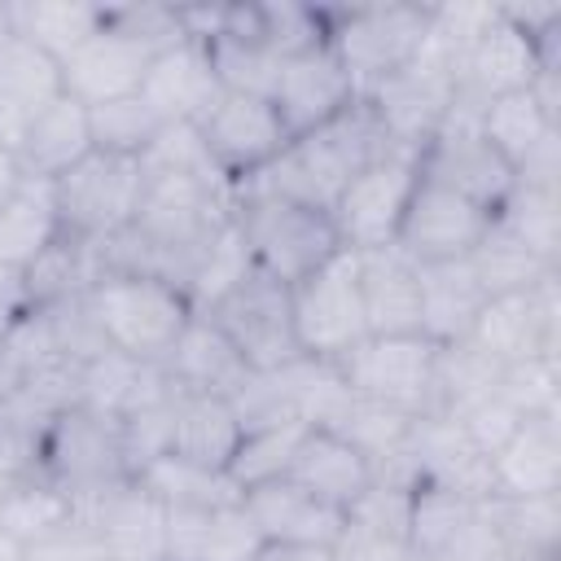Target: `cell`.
<instances>
[{"label":"cell","mask_w":561,"mask_h":561,"mask_svg":"<svg viewBox=\"0 0 561 561\" xmlns=\"http://www.w3.org/2000/svg\"><path fill=\"white\" fill-rule=\"evenodd\" d=\"M394 149L399 145L386 136L373 105L359 96L333 123H324L316 131H302V136H289V145L250 180V188H263V193H276L285 202H298V206H311V210L329 215L333 202L342 197V188L364 167L381 162Z\"/></svg>","instance_id":"obj_1"},{"label":"cell","mask_w":561,"mask_h":561,"mask_svg":"<svg viewBox=\"0 0 561 561\" xmlns=\"http://www.w3.org/2000/svg\"><path fill=\"white\" fill-rule=\"evenodd\" d=\"M88 316L101 333V342L118 355L162 364L184 324L193 320V302L180 285L149 276V272H118L105 267L83 289Z\"/></svg>","instance_id":"obj_2"},{"label":"cell","mask_w":561,"mask_h":561,"mask_svg":"<svg viewBox=\"0 0 561 561\" xmlns=\"http://www.w3.org/2000/svg\"><path fill=\"white\" fill-rule=\"evenodd\" d=\"M232 224L250 250V263L280 285H298L302 276H311L342 250L337 228L324 210L285 202V197L250 188V184L237 188Z\"/></svg>","instance_id":"obj_3"},{"label":"cell","mask_w":561,"mask_h":561,"mask_svg":"<svg viewBox=\"0 0 561 561\" xmlns=\"http://www.w3.org/2000/svg\"><path fill=\"white\" fill-rule=\"evenodd\" d=\"M430 9L434 4H351V9H324L329 22V48L351 75L355 92L368 96L377 83L399 75L430 35Z\"/></svg>","instance_id":"obj_4"},{"label":"cell","mask_w":561,"mask_h":561,"mask_svg":"<svg viewBox=\"0 0 561 561\" xmlns=\"http://www.w3.org/2000/svg\"><path fill=\"white\" fill-rule=\"evenodd\" d=\"M140 193H145L140 158L92 149L79 167H70L61 180H53L61 237L79 241V245H105L136 219Z\"/></svg>","instance_id":"obj_5"},{"label":"cell","mask_w":561,"mask_h":561,"mask_svg":"<svg viewBox=\"0 0 561 561\" xmlns=\"http://www.w3.org/2000/svg\"><path fill=\"white\" fill-rule=\"evenodd\" d=\"M39 473L70 491L79 504L127 482L131 469L123 456L118 416H105L88 403L57 412L39 434Z\"/></svg>","instance_id":"obj_6"},{"label":"cell","mask_w":561,"mask_h":561,"mask_svg":"<svg viewBox=\"0 0 561 561\" xmlns=\"http://www.w3.org/2000/svg\"><path fill=\"white\" fill-rule=\"evenodd\" d=\"M289 316H294V342L307 359L337 364L346 351H355L368 337L355 250H337L324 267L289 285Z\"/></svg>","instance_id":"obj_7"},{"label":"cell","mask_w":561,"mask_h":561,"mask_svg":"<svg viewBox=\"0 0 561 561\" xmlns=\"http://www.w3.org/2000/svg\"><path fill=\"white\" fill-rule=\"evenodd\" d=\"M434 364L438 346L421 333L412 337H364L355 351L337 359L342 381L399 416H425L434 408Z\"/></svg>","instance_id":"obj_8"},{"label":"cell","mask_w":561,"mask_h":561,"mask_svg":"<svg viewBox=\"0 0 561 561\" xmlns=\"http://www.w3.org/2000/svg\"><path fill=\"white\" fill-rule=\"evenodd\" d=\"M416 162H421V180L443 184V188H451V193H460V197H469V202H478L486 210H500L504 197L517 184L513 167L482 136L478 114L465 110V105L447 110L438 131L416 149Z\"/></svg>","instance_id":"obj_9"},{"label":"cell","mask_w":561,"mask_h":561,"mask_svg":"<svg viewBox=\"0 0 561 561\" xmlns=\"http://www.w3.org/2000/svg\"><path fill=\"white\" fill-rule=\"evenodd\" d=\"M202 316H210L219 324V333L241 351V359L254 373H272L285 368L289 359H298V342H294V316H289V285L263 276L259 267L250 276H241L215 307H206Z\"/></svg>","instance_id":"obj_10"},{"label":"cell","mask_w":561,"mask_h":561,"mask_svg":"<svg viewBox=\"0 0 561 561\" xmlns=\"http://www.w3.org/2000/svg\"><path fill=\"white\" fill-rule=\"evenodd\" d=\"M416 180H421V162L412 149H394L381 162L364 167L329 210L342 250L364 254V250L394 245V232L412 202Z\"/></svg>","instance_id":"obj_11"},{"label":"cell","mask_w":561,"mask_h":561,"mask_svg":"<svg viewBox=\"0 0 561 561\" xmlns=\"http://www.w3.org/2000/svg\"><path fill=\"white\" fill-rule=\"evenodd\" d=\"M469 342L486 351L500 368L539 355H561V272L543 276L522 294L486 298Z\"/></svg>","instance_id":"obj_12"},{"label":"cell","mask_w":561,"mask_h":561,"mask_svg":"<svg viewBox=\"0 0 561 561\" xmlns=\"http://www.w3.org/2000/svg\"><path fill=\"white\" fill-rule=\"evenodd\" d=\"M197 136H202L215 171L237 188L250 184L289 145V131H285L276 105L263 96H241V92H224L197 123Z\"/></svg>","instance_id":"obj_13"},{"label":"cell","mask_w":561,"mask_h":561,"mask_svg":"<svg viewBox=\"0 0 561 561\" xmlns=\"http://www.w3.org/2000/svg\"><path fill=\"white\" fill-rule=\"evenodd\" d=\"M495 210L443 188V184H430V180H416L412 188V202L399 219V232H394V245L430 267V263H460L478 250V241L486 237Z\"/></svg>","instance_id":"obj_14"},{"label":"cell","mask_w":561,"mask_h":561,"mask_svg":"<svg viewBox=\"0 0 561 561\" xmlns=\"http://www.w3.org/2000/svg\"><path fill=\"white\" fill-rule=\"evenodd\" d=\"M408 543L416 557H473L491 561L495 539L486 530V500L421 482L412 491V517H408Z\"/></svg>","instance_id":"obj_15"},{"label":"cell","mask_w":561,"mask_h":561,"mask_svg":"<svg viewBox=\"0 0 561 561\" xmlns=\"http://www.w3.org/2000/svg\"><path fill=\"white\" fill-rule=\"evenodd\" d=\"M535 75H539V44L526 39L517 26H508V22L500 18V9L491 4L486 26H482V31L473 35V44L465 48L456 105L482 114L486 101H495V96H504V92L530 88Z\"/></svg>","instance_id":"obj_16"},{"label":"cell","mask_w":561,"mask_h":561,"mask_svg":"<svg viewBox=\"0 0 561 561\" xmlns=\"http://www.w3.org/2000/svg\"><path fill=\"white\" fill-rule=\"evenodd\" d=\"M355 101H359V92H355L351 75L342 70V61L333 57L329 44H316L298 57H285L280 83L272 92V105H276L289 136H302V131H316V127L333 123Z\"/></svg>","instance_id":"obj_17"},{"label":"cell","mask_w":561,"mask_h":561,"mask_svg":"<svg viewBox=\"0 0 561 561\" xmlns=\"http://www.w3.org/2000/svg\"><path fill=\"white\" fill-rule=\"evenodd\" d=\"M79 517L96 530L110 561H162L167 548V508L136 482H118L79 504Z\"/></svg>","instance_id":"obj_18"},{"label":"cell","mask_w":561,"mask_h":561,"mask_svg":"<svg viewBox=\"0 0 561 561\" xmlns=\"http://www.w3.org/2000/svg\"><path fill=\"white\" fill-rule=\"evenodd\" d=\"M153 53L123 35L118 26H101L79 53H70L61 61V92H70L75 101H83L88 110L92 105H105V101H123V96H136L140 83H145V70H149Z\"/></svg>","instance_id":"obj_19"},{"label":"cell","mask_w":561,"mask_h":561,"mask_svg":"<svg viewBox=\"0 0 561 561\" xmlns=\"http://www.w3.org/2000/svg\"><path fill=\"white\" fill-rule=\"evenodd\" d=\"M219 96H224V88L215 79L210 53L197 39H184V44H171V48L153 53V61L145 70V83H140V101L162 123H193L197 127Z\"/></svg>","instance_id":"obj_20"},{"label":"cell","mask_w":561,"mask_h":561,"mask_svg":"<svg viewBox=\"0 0 561 561\" xmlns=\"http://www.w3.org/2000/svg\"><path fill=\"white\" fill-rule=\"evenodd\" d=\"M359 263V298L368 337H412L421 333V263H412L399 245L364 250Z\"/></svg>","instance_id":"obj_21"},{"label":"cell","mask_w":561,"mask_h":561,"mask_svg":"<svg viewBox=\"0 0 561 561\" xmlns=\"http://www.w3.org/2000/svg\"><path fill=\"white\" fill-rule=\"evenodd\" d=\"M491 495H561V412L526 416L491 451Z\"/></svg>","instance_id":"obj_22"},{"label":"cell","mask_w":561,"mask_h":561,"mask_svg":"<svg viewBox=\"0 0 561 561\" xmlns=\"http://www.w3.org/2000/svg\"><path fill=\"white\" fill-rule=\"evenodd\" d=\"M162 373H167L171 390H180V394H224V399H232L237 386L254 368L241 359V351L219 333V324L210 316L193 311V320L184 324V333L167 351Z\"/></svg>","instance_id":"obj_23"},{"label":"cell","mask_w":561,"mask_h":561,"mask_svg":"<svg viewBox=\"0 0 561 561\" xmlns=\"http://www.w3.org/2000/svg\"><path fill=\"white\" fill-rule=\"evenodd\" d=\"M254 530L263 543H320V548H333L337 530H342V508L316 500L311 491H302L298 482L289 478H276V482H263L254 491L241 495Z\"/></svg>","instance_id":"obj_24"},{"label":"cell","mask_w":561,"mask_h":561,"mask_svg":"<svg viewBox=\"0 0 561 561\" xmlns=\"http://www.w3.org/2000/svg\"><path fill=\"white\" fill-rule=\"evenodd\" d=\"M259 530L245 504L224 508H167L162 561H250L259 552Z\"/></svg>","instance_id":"obj_25"},{"label":"cell","mask_w":561,"mask_h":561,"mask_svg":"<svg viewBox=\"0 0 561 561\" xmlns=\"http://www.w3.org/2000/svg\"><path fill=\"white\" fill-rule=\"evenodd\" d=\"M92 153V123L88 105L70 92H57L48 105L31 114V127L18 145V162L31 180H61L70 167H79Z\"/></svg>","instance_id":"obj_26"},{"label":"cell","mask_w":561,"mask_h":561,"mask_svg":"<svg viewBox=\"0 0 561 561\" xmlns=\"http://www.w3.org/2000/svg\"><path fill=\"white\" fill-rule=\"evenodd\" d=\"M285 478L298 482L302 491H311L316 500H324V504L346 513L377 482V469L346 438H337L329 430H307V438L298 443V456H294Z\"/></svg>","instance_id":"obj_27"},{"label":"cell","mask_w":561,"mask_h":561,"mask_svg":"<svg viewBox=\"0 0 561 561\" xmlns=\"http://www.w3.org/2000/svg\"><path fill=\"white\" fill-rule=\"evenodd\" d=\"M0 22L18 39L35 44L48 53L57 66L79 53L101 26H105V4H83V0H0Z\"/></svg>","instance_id":"obj_28"},{"label":"cell","mask_w":561,"mask_h":561,"mask_svg":"<svg viewBox=\"0 0 561 561\" xmlns=\"http://www.w3.org/2000/svg\"><path fill=\"white\" fill-rule=\"evenodd\" d=\"M486 307V289L478 285L469 259L421 267V337L434 346L465 342Z\"/></svg>","instance_id":"obj_29"},{"label":"cell","mask_w":561,"mask_h":561,"mask_svg":"<svg viewBox=\"0 0 561 561\" xmlns=\"http://www.w3.org/2000/svg\"><path fill=\"white\" fill-rule=\"evenodd\" d=\"M61 241L57 197L48 180H22V188L0 206V267L22 276L35 259H44Z\"/></svg>","instance_id":"obj_30"},{"label":"cell","mask_w":561,"mask_h":561,"mask_svg":"<svg viewBox=\"0 0 561 561\" xmlns=\"http://www.w3.org/2000/svg\"><path fill=\"white\" fill-rule=\"evenodd\" d=\"M167 390H171V381H167L162 364H145V359L118 355L110 346L101 355H92L88 364H79V403H88L105 416H118V421Z\"/></svg>","instance_id":"obj_31"},{"label":"cell","mask_w":561,"mask_h":561,"mask_svg":"<svg viewBox=\"0 0 561 561\" xmlns=\"http://www.w3.org/2000/svg\"><path fill=\"white\" fill-rule=\"evenodd\" d=\"M241 421L224 394H180L175 390V425H171V456L193 460L202 469H224L241 443Z\"/></svg>","instance_id":"obj_32"},{"label":"cell","mask_w":561,"mask_h":561,"mask_svg":"<svg viewBox=\"0 0 561 561\" xmlns=\"http://www.w3.org/2000/svg\"><path fill=\"white\" fill-rule=\"evenodd\" d=\"M486 530L495 552L522 561H557L561 552V495L504 500L486 495Z\"/></svg>","instance_id":"obj_33"},{"label":"cell","mask_w":561,"mask_h":561,"mask_svg":"<svg viewBox=\"0 0 561 561\" xmlns=\"http://www.w3.org/2000/svg\"><path fill=\"white\" fill-rule=\"evenodd\" d=\"M478 127H482V136L500 149V158L513 167V175L522 171L526 158H535V153L561 131V123L535 101L530 88L504 92V96L486 101L482 114H478Z\"/></svg>","instance_id":"obj_34"},{"label":"cell","mask_w":561,"mask_h":561,"mask_svg":"<svg viewBox=\"0 0 561 561\" xmlns=\"http://www.w3.org/2000/svg\"><path fill=\"white\" fill-rule=\"evenodd\" d=\"M75 517H79V500L70 491H61L57 482H48L44 473H31L0 491V530L13 535L22 548L57 535Z\"/></svg>","instance_id":"obj_35"},{"label":"cell","mask_w":561,"mask_h":561,"mask_svg":"<svg viewBox=\"0 0 561 561\" xmlns=\"http://www.w3.org/2000/svg\"><path fill=\"white\" fill-rule=\"evenodd\" d=\"M469 267L478 276V285L486 289V298H500V294H522L530 285H539L543 276L561 272L557 263H548L543 254H535L513 228H504L500 219H491L486 237L478 241V250L469 254Z\"/></svg>","instance_id":"obj_36"},{"label":"cell","mask_w":561,"mask_h":561,"mask_svg":"<svg viewBox=\"0 0 561 561\" xmlns=\"http://www.w3.org/2000/svg\"><path fill=\"white\" fill-rule=\"evenodd\" d=\"M136 482L162 504V508H224V504H241L237 482L224 469H202L193 460L180 456H158L149 460Z\"/></svg>","instance_id":"obj_37"},{"label":"cell","mask_w":561,"mask_h":561,"mask_svg":"<svg viewBox=\"0 0 561 561\" xmlns=\"http://www.w3.org/2000/svg\"><path fill=\"white\" fill-rule=\"evenodd\" d=\"M311 425L302 421H280V425H263V430H245L232 460H228V478L237 482V491H254L263 482H276L289 473L294 456H298V443L307 438Z\"/></svg>","instance_id":"obj_38"},{"label":"cell","mask_w":561,"mask_h":561,"mask_svg":"<svg viewBox=\"0 0 561 561\" xmlns=\"http://www.w3.org/2000/svg\"><path fill=\"white\" fill-rule=\"evenodd\" d=\"M57 92H61V66L48 53H39L35 44L4 31V22H0V96L18 101L22 110L35 114Z\"/></svg>","instance_id":"obj_39"},{"label":"cell","mask_w":561,"mask_h":561,"mask_svg":"<svg viewBox=\"0 0 561 561\" xmlns=\"http://www.w3.org/2000/svg\"><path fill=\"white\" fill-rule=\"evenodd\" d=\"M504 228H513L535 254L561 267V188H535V184H513L504 206L495 210Z\"/></svg>","instance_id":"obj_40"},{"label":"cell","mask_w":561,"mask_h":561,"mask_svg":"<svg viewBox=\"0 0 561 561\" xmlns=\"http://www.w3.org/2000/svg\"><path fill=\"white\" fill-rule=\"evenodd\" d=\"M206 53H210V66H215V79L224 92L272 101V92L280 83V66H285L276 53H267L263 44L241 39V35H219L206 44Z\"/></svg>","instance_id":"obj_41"},{"label":"cell","mask_w":561,"mask_h":561,"mask_svg":"<svg viewBox=\"0 0 561 561\" xmlns=\"http://www.w3.org/2000/svg\"><path fill=\"white\" fill-rule=\"evenodd\" d=\"M254 272V263H250V250H245V241H241V232H237V224L228 219L215 237H210V245L202 250V259H197V267H193V276H188V285H184V294H188V302H193V311H206V307H215L241 276H250Z\"/></svg>","instance_id":"obj_42"},{"label":"cell","mask_w":561,"mask_h":561,"mask_svg":"<svg viewBox=\"0 0 561 561\" xmlns=\"http://www.w3.org/2000/svg\"><path fill=\"white\" fill-rule=\"evenodd\" d=\"M88 123H92V149L101 153H123V158H140L153 136L167 127L145 101L140 92L136 96H123V101H105V105H92L88 110Z\"/></svg>","instance_id":"obj_43"},{"label":"cell","mask_w":561,"mask_h":561,"mask_svg":"<svg viewBox=\"0 0 561 561\" xmlns=\"http://www.w3.org/2000/svg\"><path fill=\"white\" fill-rule=\"evenodd\" d=\"M500 394L522 412V416H548L561 412V355H539L508 364L500 373Z\"/></svg>","instance_id":"obj_44"},{"label":"cell","mask_w":561,"mask_h":561,"mask_svg":"<svg viewBox=\"0 0 561 561\" xmlns=\"http://www.w3.org/2000/svg\"><path fill=\"white\" fill-rule=\"evenodd\" d=\"M171 425H175V390L149 399L145 408H136V412H127L118 421V430H123V456H127L131 478L149 460H158V456L171 451Z\"/></svg>","instance_id":"obj_45"},{"label":"cell","mask_w":561,"mask_h":561,"mask_svg":"<svg viewBox=\"0 0 561 561\" xmlns=\"http://www.w3.org/2000/svg\"><path fill=\"white\" fill-rule=\"evenodd\" d=\"M105 22L123 35L140 39L149 53H162L171 44H184L180 4H105Z\"/></svg>","instance_id":"obj_46"},{"label":"cell","mask_w":561,"mask_h":561,"mask_svg":"<svg viewBox=\"0 0 561 561\" xmlns=\"http://www.w3.org/2000/svg\"><path fill=\"white\" fill-rule=\"evenodd\" d=\"M329 552H333V561H416L408 539L368 530V526H359L351 517H342V530H337Z\"/></svg>","instance_id":"obj_47"},{"label":"cell","mask_w":561,"mask_h":561,"mask_svg":"<svg viewBox=\"0 0 561 561\" xmlns=\"http://www.w3.org/2000/svg\"><path fill=\"white\" fill-rule=\"evenodd\" d=\"M26 561H110V557H105L96 530H92L83 517H75V522L61 526L57 535L26 543Z\"/></svg>","instance_id":"obj_48"},{"label":"cell","mask_w":561,"mask_h":561,"mask_svg":"<svg viewBox=\"0 0 561 561\" xmlns=\"http://www.w3.org/2000/svg\"><path fill=\"white\" fill-rule=\"evenodd\" d=\"M250 561H333V552L320 543H259Z\"/></svg>","instance_id":"obj_49"},{"label":"cell","mask_w":561,"mask_h":561,"mask_svg":"<svg viewBox=\"0 0 561 561\" xmlns=\"http://www.w3.org/2000/svg\"><path fill=\"white\" fill-rule=\"evenodd\" d=\"M26 127H31V110H22L18 101H4V96H0V145L18 153Z\"/></svg>","instance_id":"obj_50"},{"label":"cell","mask_w":561,"mask_h":561,"mask_svg":"<svg viewBox=\"0 0 561 561\" xmlns=\"http://www.w3.org/2000/svg\"><path fill=\"white\" fill-rule=\"evenodd\" d=\"M22 180H26V171H22L18 153L0 145V206H4V202H9L18 188H22Z\"/></svg>","instance_id":"obj_51"},{"label":"cell","mask_w":561,"mask_h":561,"mask_svg":"<svg viewBox=\"0 0 561 561\" xmlns=\"http://www.w3.org/2000/svg\"><path fill=\"white\" fill-rule=\"evenodd\" d=\"M0 561H26V548L4 530H0Z\"/></svg>","instance_id":"obj_52"},{"label":"cell","mask_w":561,"mask_h":561,"mask_svg":"<svg viewBox=\"0 0 561 561\" xmlns=\"http://www.w3.org/2000/svg\"><path fill=\"white\" fill-rule=\"evenodd\" d=\"M9 289H13V276H9V272H4V267H0V298H4V294H9Z\"/></svg>","instance_id":"obj_53"},{"label":"cell","mask_w":561,"mask_h":561,"mask_svg":"<svg viewBox=\"0 0 561 561\" xmlns=\"http://www.w3.org/2000/svg\"><path fill=\"white\" fill-rule=\"evenodd\" d=\"M416 561H473V557H416Z\"/></svg>","instance_id":"obj_54"},{"label":"cell","mask_w":561,"mask_h":561,"mask_svg":"<svg viewBox=\"0 0 561 561\" xmlns=\"http://www.w3.org/2000/svg\"><path fill=\"white\" fill-rule=\"evenodd\" d=\"M491 561H522V557H504V552H495V557H491Z\"/></svg>","instance_id":"obj_55"}]
</instances>
